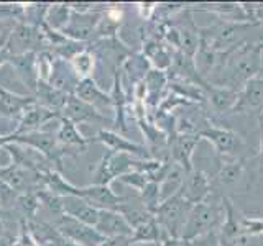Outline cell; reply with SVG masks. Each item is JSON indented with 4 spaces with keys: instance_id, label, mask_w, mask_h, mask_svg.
Masks as SVG:
<instances>
[{
    "instance_id": "obj_1",
    "label": "cell",
    "mask_w": 263,
    "mask_h": 246,
    "mask_svg": "<svg viewBox=\"0 0 263 246\" xmlns=\"http://www.w3.org/2000/svg\"><path fill=\"white\" fill-rule=\"evenodd\" d=\"M163 166L160 159H140L135 156L125 153H114L107 151L102 159L96 164L92 172V184L99 186H110L115 179L130 174V172H145V174H153Z\"/></svg>"
},
{
    "instance_id": "obj_2",
    "label": "cell",
    "mask_w": 263,
    "mask_h": 246,
    "mask_svg": "<svg viewBox=\"0 0 263 246\" xmlns=\"http://www.w3.org/2000/svg\"><path fill=\"white\" fill-rule=\"evenodd\" d=\"M224 217L226 212L224 205H222V197L217 202H211V199H208L205 202L193 205L183 233H181V240L184 241V244L193 243L197 238L217 230V227L224 221Z\"/></svg>"
},
{
    "instance_id": "obj_3",
    "label": "cell",
    "mask_w": 263,
    "mask_h": 246,
    "mask_svg": "<svg viewBox=\"0 0 263 246\" xmlns=\"http://www.w3.org/2000/svg\"><path fill=\"white\" fill-rule=\"evenodd\" d=\"M191 207L193 205L184 200L183 194L178 189L171 197L160 203L158 210L155 213V218L164 233H168L173 238H181Z\"/></svg>"
},
{
    "instance_id": "obj_4",
    "label": "cell",
    "mask_w": 263,
    "mask_h": 246,
    "mask_svg": "<svg viewBox=\"0 0 263 246\" xmlns=\"http://www.w3.org/2000/svg\"><path fill=\"white\" fill-rule=\"evenodd\" d=\"M261 49L263 46H255V45L253 48L249 46L242 49L240 54L229 63L227 72L220 82V84H226V86H220V87L235 90L234 87L237 84H247L250 79L257 76V72L260 71V66H261Z\"/></svg>"
},
{
    "instance_id": "obj_5",
    "label": "cell",
    "mask_w": 263,
    "mask_h": 246,
    "mask_svg": "<svg viewBox=\"0 0 263 246\" xmlns=\"http://www.w3.org/2000/svg\"><path fill=\"white\" fill-rule=\"evenodd\" d=\"M51 225L64 238H68V240L74 241L79 246H101L107 240V238L99 233L94 227L82 223V221L72 217H68V215L56 217Z\"/></svg>"
},
{
    "instance_id": "obj_6",
    "label": "cell",
    "mask_w": 263,
    "mask_h": 246,
    "mask_svg": "<svg viewBox=\"0 0 263 246\" xmlns=\"http://www.w3.org/2000/svg\"><path fill=\"white\" fill-rule=\"evenodd\" d=\"M7 48L10 49L12 56H18L25 53L46 51V43L40 28L25 22H16L8 38Z\"/></svg>"
},
{
    "instance_id": "obj_7",
    "label": "cell",
    "mask_w": 263,
    "mask_h": 246,
    "mask_svg": "<svg viewBox=\"0 0 263 246\" xmlns=\"http://www.w3.org/2000/svg\"><path fill=\"white\" fill-rule=\"evenodd\" d=\"M0 180H4L18 194L38 192L43 189V174L18 168L13 162L0 166Z\"/></svg>"
},
{
    "instance_id": "obj_8",
    "label": "cell",
    "mask_w": 263,
    "mask_h": 246,
    "mask_svg": "<svg viewBox=\"0 0 263 246\" xmlns=\"http://www.w3.org/2000/svg\"><path fill=\"white\" fill-rule=\"evenodd\" d=\"M102 13H104L102 8H96V10L87 12V13L72 12L68 25H66L61 33L66 38H69L72 41H79V43H90L92 38H94L97 25L102 18Z\"/></svg>"
},
{
    "instance_id": "obj_9",
    "label": "cell",
    "mask_w": 263,
    "mask_h": 246,
    "mask_svg": "<svg viewBox=\"0 0 263 246\" xmlns=\"http://www.w3.org/2000/svg\"><path fill=\"white\" fill-rule=\"evenodd\" d=\"M2 150H5L10 154V162H13L15 166L28 169L38 174H45V172L54 169V166L49 162L40 151L33 150L30 146H25L20 143H7Z\"/></svg>"
},
{
    "instance_id": "obj_10",
    "label": "cell",
    "mask_w": 263,
    "mask_h": 246,
    "mask_svg": "<svg viewBox=\"0 0 263 246\" xmlns=\"http://www.w3.org/2000/svg\"><path fill=\"white\" fill-rule=\"evenodd\" d=\"M92 141L102 143L107 150L114 151V153H125L130 156H135V158H140V159H152V156L145 146L132 141V139L125 138L123 135L117 133V131H114V130H101L92 138Z\"/></svg>"
},
{
    "instance_id": "obj_11",
    "label": "cell",
    "mask_w": 263,
    "mask_h": 246,
    "mask_svg": "<svg viewBox=\"0 0 263 246\" xmlns=\"http://www.w3.org/2000/svg\"><path fill=\"white\" fill-rule=\"evenodd\" d=\"M222 205H224L226 217L220 225V230H217L220 246L242 244L245 241L242 236V217H238V210L229 197H222Z\"/></svg>"
},
{
    "instance_id": "obj_12",
    "label": "cell",
    "mask_w": 263,
    "mask_h": 246,
    "mask_svg": "<svg viewBox=\"0 0 263 246\" xmlns=\"http://www.w3.org/2000/svg\"><path fill=\"white\" fill-rule=\"evenodd\" d=\"M79 197L99 210H114L119 212L120 205L125 202V197L115 194L110 186L90 184L79 189Z\"/></svg>"
},
{
    "instance_id": "obj_13",
    "label": "cell",
    "mask_w": 263,
    "mask_h": 246,
    "mask_svg": "<svg viewBox=\"0 0 263 246\" xmlns=\"http://www.w3.org/2000/svg\"><path fill=\"white\" fill-rule=\"evenodd\" d=\"M181 194H183L184 200L191 205L205 202L212 194V182L208 174H204L199 169H193L187 172L183 184L179 187Z\"/></svg>"
},
{
    "instance_id": "obj_14",
    "label": "cell",
    "mask_w": 263,
    "mask_h": 246,
    "mask_svg": "<svg viewBox=\"0 0 263 246\" xmlns=\"http://www.w3.org/2000/svg\"><path fill=\"white\" fill-rule=\"evenodd\" d=\"M35 104L36 100L33 95H20L0 86V118L15 121L18 125L23 113Z\"/></svg>"
},
{
    "instance_id": "obj_15",
    "label": "cell",
    "mask_w": 263,
    "mask_h": 246,
    "mask_svg": "<svg viewBox=\"0 0 263 246\" xmlns=\"http://www.w3.org/2000/svg\"><path fill=\"white\" fill-rule=\"evenodd\" d=\"M74 95H76L78 98H81L82 102H86L90 107H94V109L97 112H101L102 115L105 110H114L110 92H105V90L99 86L92 77L81 79Z\"/></svg>"
},
{
    "instance_id": "obj_16",
    "label": "cell",
    "mask_w": 263,
    "mask_h": 246,
    "mask_svg": "<svg viewBox=\"0 0 263 246\" xmlns=\"http://www.w3.org/2000/svg\"><path fill=\"white\" fill-rule=\"evenodd\" d=\"M201 136L196 133H178L171 139V158L175 161V164L183 169L186 174L191 172L193 168V153L194 148L199 143Z\"/></svg>"
},
{
    "instance_id": "obj_17",
    "label": "cell",
    "mask_w": 263,
    "mask_h": 246,
    "mask_svg": "<svg viewBox=\"0 0 263 246\" xmlns=\"http://www.w3.org/2000/svg\"><path fill=\"white\" fill-rule=\"evenodd\" d=\"M60 118H61L60 113L51 112L45 109V107L35 104L23 113V117L20 118L15 131L10 135H27V133H33V131H41L48 123H51L53 120L58 121Z\"/></svg>"
},
{
    "instance_id": "obj_18",
    "label": "cell",
    "mask_w": 263,
    "mask_h": 246,
    "mask_svg": "<svg viewBox=\"0 0 263 246\" xmlns=\"http://www.w3.org/2000/svg\"><path fill=\"white\" fill-rule=\"evenodd\" d=\"M63 118H68L76 125H82V123H104L107 121L105 115L101 112H97L94 107H90L89 104L82 102L81 98L76 95H69L68 102H66L64 109L61 112Z\"/></svg>"
},
{
    "instance_id": "obj_19",
    "label": "cell",
    "mask_w": 263,
    "mask_h": 246,
    "mask_svg": "<svg viewBox=\"0 0 263 246\" xmlns=\"http://www.w3.org/2000/svg\"><path fill=\"white\" fill-rule=\"evenodd\" d=\"M54 135H56L58 143L74 151L76 154L84 153L87 150V146L92 143V138H87L82 135L76 123H72L71 120L63 118V117L58 121V130Z\"/></svg>"
},
{
    "instance_id": "obj_20",
    "label": "cell",
    "mask_w": 263,
    "mask_h": 246,
    "mask_svg": "<svg viewBox=\"0 0 263 246\" xmlns=\"http://www.w3.org/2000/svg\"><path fill=\"white\" fill-rule=\"evenodd\" d=\"M79 80H81V77L76 74V71L72 69L69 61L61 59V57H54L51 77H49L48 84H51L54 89L61 90L64 94L74 95Z\"/></svg>"
},
{
    "instance_id": "obj_21",
    "label": "cell",
    "mask_w": 263,
    "mask_h": 246,
    "mask_svg": "<svg viewBox=\"0 0 263 246\" xmlns=\"http://www.w3.org/2000/svg\"><path fill=\"white\" fill-rule=\"evenodd\" d=\"M94 228L105 238L134 235V228L128 225V221L123 218L119 212H114V210H101L99 220Z\"/></svg>"
},
{
    "instance_id": "obj_22",
    "label": "cell",
    "mask_w": 263,
    "mask_h": 246,
    "mask_svg": "<svg viewBox=\"0 0 263 246\" xmlns=\"http://www.w3.org/2000/svg\"><path fill=\"white\" fill-rule=\"evenodd\" d=\"M15 69V74L23 82L31 95L35 94L38 86V71H36V53H25L18 56H12L10 63H8Z\"/></svg>"
},
{
    "instance_id": "obj_23",
    "label": "cell",
    "mask_w": 263,
    "mask_h": 246,
    "mask_svg": "<svg viewBox=\"0 0 263 246\" xmlns=\"http://www.w3.org/2000/svg\"><path fill=\"white\" fill-rule=\"evenodd\" d=\"M197 135L201 138L209 139L220 156L234 153L238 148V145H240V136L237 133H234V131H230V130H226V128H219V127L209 125L208 128H202L197 131Z\"/></svg>"
},
{
    "instance_id": "obj_24",
    "label": "cell",
    "mask_w": 263,
    "mask_h": 246,
    "mask_svg": "<svg viewBox=\"0 0 263 246\" xmlns=\"http://www.w3.org/2000/svg\"><path fill=\"white\" fill-rule=\"evenodd\" d=\"M263 110V77H253L243 86V90L238 94L237 104L232 112H247V110Z\"/></svg>"
},
{
    "instance_id": "obj_25",
    "label": "cell",
    "mask_w": 263,
    "mask_h": 246,
    "mask_svg": "<svg viewBox=\"0 0 263 246\" xmlns=\"http://www.w3.org/2000/svg\"><path fill=\"white\" fill-rule=\"evenodd\" d=\"M63 213L68 217H72L82 223L96 227L99 220V213L101 210L92 207L81 197H63Z\"/></svg>"
},
{
    "instance_id": "obj_26",
    "label": "cell",
    "mask_w": 263,
    "mask_h": 246,
    "mask_svg": "<svg viewBox=\"0 0 263 246\" xmlns=\"http://www.w3.org/2000/svg\"><path fill=\"white\" fill-rule=\"evenodd\" d=\"M33 97H35L38 105L61 115L69 95L54 89L51 84H48V82L38 80V86H36V90H35V94H33Z\"/></svg>"
},
{
    "instance_id": "obj_27",
    "label": "cell",
    "mask_w": 263,
    "mask_h": 246,
    "mask_svg": "<svg viewBox=\"0 0 263 246\" xmlns=\"http://www.w3.org/2000/svg\"><path fill=\"white\" fill-rule=\"evenodd\" d=\"M43 189L60 197H79L81 187L71 184L69 180L61 174V171L51 169L43 174Z\"/></svg>"
},
{
    "instance_id": "obj_28",
    "label": "cell",
    "mask_w": 263,
    "mask_h": 246,
    "mask_svg": "<svg viewBox=\"0 0 263 246\" xmlns=\"http://www.w3.org/2000/svg\"><path fill=\"white\" fill-rule=\"evenodd\" d=\"M166 74L164 71H160V69H150L146 72V76L143 79L145 82V87H146V100L148 105L152 107H158V100L161 97V90L166 86Z\"/></svg>"
},
{
    "instance_id": "obj_29",
    "label": "cell",
    "mask_w": 263,
    "mask_h": 246,
    "mask_svg": "<svg viewBox=\"0 0 263 246\" xmlns=\"http://www.w3.org/2000/svg\"><path fill=\"white\" fill-rule=\"evenodd\" d=\"M71 13L69 4H49L45 25L54 31H63L71 18Z\"/></svg>"
},
{
    "instance_id": "obj_30",
    "label": "cell",
    "mask_w": 263,
    "mask_h": 246,
    "mask_svg": "<svg viewBox=\"0 0 263 246\" xmlns=\"http://www.w3.org/2000/svg\"><path fill=\"white\" fill-rule=\"evenodd\" d=\"M160 238H161V228L156 218L153 217L148 221H145L143 225H140L134 230L132 243H160Z\"/></svg>"
},
{
    "instance_id": "obj_31",
    "label": "cell",
    "mask_w": 263,
    "mask_h": 246,
    "mask_svg": "<svg viewBox=\"0 0 263 246\" xmlns=\"http://www.w3.org/2000/svg\"><path fill=\"white\" fill-rule=\"evenodd\" d=\"M237 98H238V92L232 89H227V87H214L212 92H211V102L212 107L216 109L217 112H227V110H232L234 105L237 104Z\"/></svg>"
},
{
    "instance_id": "obj_32",
    "label": "cell",
    "mask_w": 263,
    "mask_h": 246,
    "mask_svg": "<svg viewBox=\"0 0 263 246\" xmlns=\"http://www.w3.org/2000/svg\"><path fill=\"white\" fill-rule=\"evenodd\" d=\"M41 210V203L36 192L20 194L18 200L15 205V212L20 213V218L23 220H33L38 217V212Z\"/></svg>"
},
{
    "instance_id": "obj_33",
    "label": "cell",
    "mask_w": 263,
    "mask_h": 246,
    "mask_svg": "<svg viewBox=\"0 0 263 246\" xmlns=\"http://www.w3.org/2000/svg\"><path fill=\"white\" fill-rule=\"evenodd\" d=\"M72 69L76 71V74L81 79H87L92 76L94 68H96V54L90 51V48L82 49L81 53H78L76 56L69 61Z\"/></svg>"
},
{
    "instance_id": "obj_34",
    "label": "cell",
    "mask_w": 263,
    "mask_h": 246,
    "mask_svg": "<svg viewBox=\"0 0 263 246\" xmlns=\"http://www.w3.org/2000/svg\"><path fill=\"white\" fill-rule=\"evenodd\" d=\"M161 184L156 182V180L150 179L148 184L143 187V191L140 192V202L145 207L146 212H150L152 215H155L156 210L160 207V195H161Z\"/></svg>"
},
{
    "instance_id": "obj_35",
    "label": "cell",
    "mask_w": 263,
    "mask_h": 246,
    "mask_svg": "<svg viewBox=\"0 0 263 246\" xmlns=\"http://www.w3.org/2000/svg\"><path fill=\"white\" fill-rule=\"evenodd\" d=\"M243 174V164L238 159H232V161H224L222 162V168L219 171V174L216 177V182L220 186H230L237 182L238 179Z\"/></svg>"
},
{
    "instance_id": "obj_36",
    "label": "cell",
    "mask_w": 263,
    "mask_h": 246,
    "mask_svg": "<svg viewBox=\"0 0 263 246\" xmlns=\"http://www.w3.org/2000/svg\"><path fill=\"white\" fill-rule=\"evenodd\" d=\"M53 61H54V56L49 51L36 53V71H38V79L41 82H49L51 71H53Z\"/></svg>"
},
{
    "instance_id": "obj_37",
    "label": "cell",
    "mask_w": 263,
    "mask_h": 246,
    "mask_svg": "<svg viewBox=\"0 0 263 246\" xmlns=\"http://www.w3.org/2000/svg\"><path fill=\"white\" fill-rule=\"evenodd\" d=\"M18 195L20 194L13 191L10 186L5 184L4 180H0V210H8V212L15 210Z\"/></svg>"
},
{
    "instance_id": "obj_38",
    "label": "cell",
    "mask_w": 263,
    "mask_h": 246,
    "mask_svg": "<svg viewBox=\"0 0 263 246\" xmlns=\"http://www.w3.org/2000/svg\"><path fill=\"white\" fill-rule=\"evenodd\" d=\"M119 180H122V182L127 184L128 187L135 189L137 192H142L143 187L148 184V180H150V176L145 174V172H130V174L122 176Z\"/></svg>"
},
{
    "instance_id": "obj_39",
    "label": "cell",
    "mask_w": 263,
    "mask_h": 246,
    "mask_svg": "<svg viewBox=\"0 0 263 246\" xmlns=\"http://www.w3.org/2000/svg\"><path fill=\"white\" fill-rule=\"evenodd\" d=\"M101 246H132V236H117L107 238Z\"/></svg>"
},
{
    "instance_id": "obj_40",
    "label": "cell",
    "mask_w": 263,
    "mask_h": 246,
    "mask_svg": "<svg viewBox=\"0 0 263 246\" xmlns=\"http://www.w3.org/2000/svg\"><path fill=\"white\" fill-rule=\"evenodd\" d=\"M138 10H140V15H142L145 20H148L152 16V13L156 12V5H153V4H140Z\"/></svg>"
}]
</instances>
